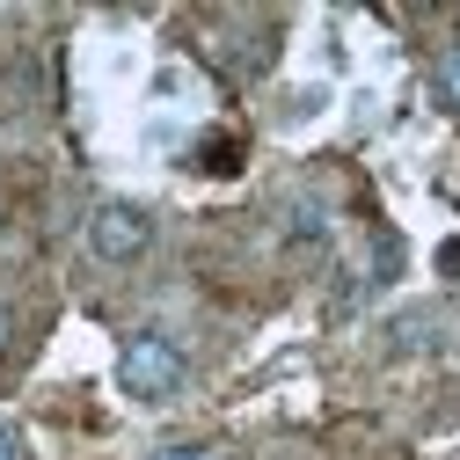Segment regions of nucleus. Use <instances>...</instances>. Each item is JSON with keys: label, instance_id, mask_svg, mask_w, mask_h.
Masks as SVG:
<instances>
[{"label": "nucleus", "instance_id": "obj_4", "mask_svg": "<svg viewBox=\"0 0 460 460\" xmlns=\"http://www.w3.org/2000/svg\"><path fill=\"white\" fill-rule=\"evenodd\" d=\"M154 460H212V453H198V446H161Z\"/></svg>", "mask_w": 460, "mask_h": 460}, {"label": "nucleus", "instance_id": "obj_2", "mask_svg": "<svg viewBox=\"0 0 460 460\" xmlns=\"http://www.w3.org/2000/svg\"><path fill=\"white\" fill-rule=\"evenodd\" d=\"M146 242H154V219H146L139 205H125V198L95 205V219H88V249H95L102 263H132V256H146Z\"/></svg>", "mask_w": 460, "mask_h": 460}, {"label": "nucleus", "instance_id": "obj_1", "mask_svg": "<svg viewBox=\"0 0 460 460\" xmlns=\"http://www.w3.org/2000/svg\"><path fill=\"white\" fill-rule=\"evenodd\" d=\"M183 351L168 343L161 329H139V336H125V351H118V380H125V394L132 402H168L183 387Z\"/></svg>", "mask_w": 460, "mask_h": 460}, {"label": "nucleus", "instance_id": "obj_6", "mask_svg": "<svg viewBox=\"0 0 460 460\" xmlns=\"http://www.w3.org/2000/svg\"><path fill=\"white\" fill-rule=\"evenodd\" d=\"M0 460H15V438H8V431H0Z\"/></svg>", "mask_w": 460, "mask_h": 460}, {"label": "nucleus", "instance_id": "obj_5", "mask_svg": "<svg viewBox=\"0 0 460 460\" xmlns=\"http://www.w3.org/2000/svg\"><path fill=\"white\" fill-rule=\"evenodd\" d=\"M8 336H15V314H8V307H0V351H8Z\"/></svg>", "mask_w": 460, "mask_h": 460}, {"label": "nucleus", "instance_id": "obj_3", "mask_svg": "<svg viewBox=\"0 0 460 460\" xmlns=\"http://www.w3.org/2000/svg\"><path fill=\"white\" fill-rule=\"evenodd\" d=\"M438 95H446V110H460V44L438 59Z\"/></svg>", "mask_w": 460, "mask_h": 460}]
</instances>
